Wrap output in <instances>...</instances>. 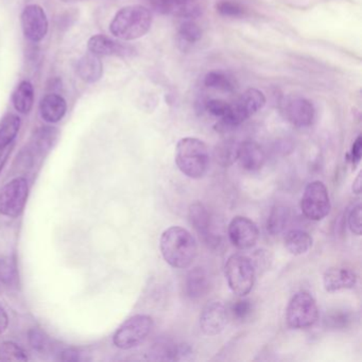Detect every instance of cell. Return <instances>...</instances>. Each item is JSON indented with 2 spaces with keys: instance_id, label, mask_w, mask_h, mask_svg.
<instances>
[{
  "instance_id": "6da1fadb",
  "label": "cell",
  "mask_w": 362,
  "mask_h": 362,
  "mask_svg": "<svg viewBox=\"0 0 362 362\" xmlns=\"http://www.w3.org/2000/svg\"><path fill=\"white\" fill-rule=\"evenodd\" d=\"M160 249L167 264L176 269L190 267L198 254L196 239L187 229L172 227L160 236Z\"/></svg>"
},
{
  "instance_id": "7a4b0ae2",
  "label": "cell",
  "mask_w": 362,
  "mask_h": 362,
  "mask_svg": "<svg viewBox=\"0 0 362 362\" xmlns=\"http://www.w3.org/2000/svg\"><path fill=\"white\" fill-rule=\"evenodd\" d=\"M176 164L188 178L198 180L207 174L211 164L209 147L203 140L185 137L179 140L176 148Z\"/></svg>"
},
{
  "instance_id": "3957f363",
  "label": "cell",
  "mask_w": 362,
  "mask_h": 362,
  "mask_svg": "<svg viewBox=\"0 0 362 362\" xmlns=\"http://www.w3.org/2000/svg\"><path fill=\"white\" fill-rule=\"evenodd\" d=\"M152 14L144 6H129L117 12L110 25L111 33L121 40H134L149 32Z\"/></svg>"
},
{
  "instance_id": "277c9868",
  "label": "cell",
  "mask_w": 362,
  "mask_h": 362,
  "mask_svg": "<svg viewBox=\"0 0 362 362\" xmlns=\"http://www.w3.org/2000/svg\"><path fill=\"white\" fill-rule=\"evenodd\" d=\"M264 105H266V97L262 91L256 89H247L233 105H231L229 113L221 118L217 128L220 131L234 129L255 115L264 107Z\"/></svg>"
},
{
  "instance_id": "5b68a950",
  "label": "cell",
  "mask_w": 362,
  "mask_h": 362,
  "mask_svg": "<svg viewBox=\"0 0 362 362\" xmlns=\"http://www.w3.org/2000/svg\"><path fill=\"white\" fill-rule=\"evenodd\" d=\"M225 278L229 289L239 296H246L253 289L256 269L254 262L247 256L234 254L229 256L225 267Z\"/></svg>"
},
{
  "instance_id": "8992f818",
  "label": "cell",
  "mask_w": 362,
  "mask_h": 362,
  "mask_svg": "<svg viewBox=\"0 0 362 362\" xmlns=\"http://www.w3.org/2000/svg\"><path fill=\"white\" fill-rule=\"evenodd\" d=\"M319 320L316 300L309 292H300L292 296L286 309L287 324L290 329H306Z\"/></svg>"
},
{
  "instance_id": "52a82bcc",
  "label": "cell",
  "mask_w": 362,
  "mask_h": 362,
  "mask_svg": "<svg viewBox=\"0 0 362 362\" xmlns=\"http://www.w3.org/2000/svg\"><path fill=\"white\" fill-rule=\"evenodd\" d=\"M153 320L146 315H136L123 323L114 335L113 341L120 349H131L142 345L153 329Z\"/></svg>"
},
{
  "instance_id": "ba28073f",
  "label": "cell",
  "mask_w": 362,
  "mask_h": 362,
  "mask_svg": "<svg viewBox=\"0 0 362 362\" xmlns=\"http://www.w3.org/2000/svg\"><path fill=\"white\" fill-rule=\"evenodd\" d=\"M329 189L321 181H313L305 187L301 209L309 220L321 221L331 211Z\"/></svg>"
},
{
  "instance_id": "9c48e42d",
  "label": "cell",
  "mask_w": 362,
  "mask_h": 362,
  "mask_svg": "<svg viewBox=\"0 0 362 362\" xmlns=\"http://www.w3.org/2000/svg\"><path fill=\"white\" fill-rule=\"evenodd\" d=\"M29 196V185L25 178H15L0 189V213L17 217L22 213Z\"/></svg>"
},
{
  "instance_id": "30bf717a",
  "label": "cell",
  "mask_w": 362,
  "mask_h": 362,
  "mask_svg": "<svg viewBox=\"0 0 362 362\" xmlns=\"http://www.w3.org/2000/svg\"><path fill=\"white\" fill-rule=\"evenodd\" d=\"M280 109L289 123L298 128H308L316 120L312 103L300 96H287L280 100Z\"/></svg>"
},
{
  "instance_id": "8fae6325",
  "label": "cell",
  "mask_w": 362,
  "mask_h": 362,
  "mask_svg": "<svg viewBox=\"0 0 362 362\" xmlns=\"http://www.w3.org/2000/svg\"><path fill=\"white\" fill-rule=\"evenodd\" d=\"M229 241L239 250H248L257 243L259 229L251 219L243 216H236L229 225Z\"/></svg>"
},
{
  "instance_id": "7c38bea8",
  "label": "cell",
  "mask_w": 362,
  "mask_h": 362,
  "mask_svg": "<svg viewBox=\"0 0 362 362\" xmlns=\"http://www.w3.org/2000/svg\"><path fill=\"white\" fill-rule=\"evenodd\" d=\"M229 308L220 301H211L203 307L200 315V327L203 333L209 337L225 331L229 321Z\"/></svg>"
},
{
  "instance_id": "4fadbf2b",
  "label": "cell",
  "mask_w": 362,
  "mask_h": 362,
  "mask_svg": "<svg viewBox=\"0 0 362 362\" xmlns=\"http://www.w3.org/2000/svg\"><path fill=\"white\" fill-rule=\"evenodd\" d=\"M22 27L30 42H40L50 27L44 9L38 5L27 6L22 13Z\"/></svg>"
},
{
  "instance_id": "5bb4252c",
  "label": "cell",
  "mask_w": 362,
  "mask_h": 362,
  "mask_svg": "<svg viewBox=\"0 0 362 362\" xmlns=\"http://www.w3.org/2000/svg\"><path fill=\"white\" fill-rule=\"evenodd\" d=\"M358 276L351 268L335 266L329 268L323 276V285L327 292H337L355 288Z\"/></svg>"
},
{
  "instance_id": "9a60e30c",
  "label": "cell",
  "mask_w": 362,
  "mask_h": 362,
  "mask_svg": "<svg viewBox=\"0 0 362 362\" xmlns=\"http://www.w3.org/2000/svg\"><path fill=\"white\" fill-rule=\"evenodd\" d=\"M189 223L209 245H217L219 239L211 231V219L203 203L195 202L188 209Z\"/></svg>"
},
{
  "instance_id": "2e32d148",
  "label": "cell",
  "mask_w": 362,
  "mask_h": 362,
  "mask_svg": "<svg viewBox=\"0 0 362 362\" xmlns=\"http://www.w3.org/2000/svg\"><path fill=\"white\" fill-rule=\"evenodd\" d=\"M87 47L89 52L97 56H128L134 52L131 46L121 44L103 34L91 36L87 43Z\"/></svg>"
},
{
  "instance_id": "e0dca14e",
  "label": "cell",
  "mask_w": 362,
  "mask_h": 362,
  "mask_svg": "<svg viewBox=\"0 0 362 362\" xmlns=\"http://www.w3.org/2000/svg\"><path fill=\"white\" fill-rule=\"evenodd\" d=\"M237 160L248 172H258L266 162V153L257 142L247 140L238 146Z\"/></svg>"
},
{
  "instance_id": "ac0fdd59",
  "label": "cell",
  "mask_w": 362,
  "mask_h": 362,
  "mask_svg": "<svg viewBox=\"0 0 362 362\" xmlns=\"http://www.w3.org/2000/svg\"><path fill=\"white\" fill-rule=\"evenodd\" d=\"M66 111V101L58 93H48L40 100V113L46 123H59L64 117Z\"/></svg>"
},
{
  "instance_id": "d6986e66",
  "label": "cell",
  "mask_w": 362,
  "mask_h": 362,
  "mask_svg": "<svg viewBox=\"0 0 362 362\" xmlns=\"http://www.w3.org/2000/svg\"><path fill=\"white\" fill-rule=\"evenodd\" d=\"M209 278L203 268L196 267L187 274L185 289L186 294L191 300H199L206 296L209 290Z\"/></svg>"
},
{
  "instance_id": "ffe728a7",
  "label": "cell",
  "mask_w": 362,
  "mask_h": 362,
  "mask_svg": "<svg viewBox=\"0 0 362 362\" xmlns=\"http://www.w3.org/2000/svg\"><path fill=\"white\" fill-rule=\"evenodd\" d=\"M77 73L87 83H95L100 80L103 74V65L99 56L93 52L85 54L79 60Z\"/></svg>"
},
{
  "instance_id": "44dd1931",
  "label": "cell",
  "mask_w": 362,
  "mask_h": 362,
  "mask_svg": "<svg viewBox=\"0 0 362 362\" xmlns=\"http://www.w3.org/2000/svg\"><path fill=\"white\" fill-rule=\"evenodd\" d=\"M285 247L292 255H303L312 247V237L303 229H292L285 236Z\"/></svg>"
},
{
  "instance_id": "7402d4cb",
  "label": "cell",
  "mask_w": 362,
  "mask_h": 362,
  "mask_svg": "<svg viewBox=\"0 0 362 362\" xmlns=\"http://www.w3.org/2000/svg\"><path fill=\"white\" fill-rule=\"evenodd\" d=\"M14 109L20 114H28L34 103L33 85L29 81H22L12 95Z\"/></svg>"
},
{
  "instance_id": "603a6c76",
  "label": "cell",
  "mask_w": 362,
  "mask_h": 362,
  "mask_svg": "<svg viewBox=\"0 0 362 362\" xmlns=\"http://www.w3.org/2000/svg\"><path fill=\"white\" fill-rule=\"evenodd\" d=\"M151 359L162 361H176L181 359V345L168 339H160L154 343L150 351Z\"/></svg>"
},
{
  "instance_id": "cb8c5ba5",
  "label": "cell",
  "mask_w": 362,
  "mask_h": 362,
  "mask_svg": "<svg viewBox=\"0 0 362 362\" xmlns=\"http://www.w3.org/2000/svg\"><path fill=\"white\" fill-rule=\"evenodd\" d=\"M20 118L15 114H8L0 121V150L12 144L20 131Z\"/></svg>"
},
{
  "instance_id": "d4e9b609",
  "label": "cell",
  "mask_w": 362,
  "mask_h": 362,
  "mask_svg": "<svg viewBox=\"0 0 362 362\" xmlns=\"http://www.w3.org/2000/svg\"><path fill=\"white\" fill-rule=\"evenodd\" d=\"M290 221V211L285 205H276L270 211L267 221V231L276 236L282 233Z\"/></svg>"
},
{
  "instance_id": "484cf974",
  "label": "cell",
  "mask_w": 362,
  "mask_h": 362,
  "mask_svg": "<svg viewBox=\"0 0 362 362\" xmlns=\"http://www.w3.org/2000/svg\"><path fill=\"white\" fill-rule=\"evenodd\" d=\"M179 42L182 45L183 50L196 44L202 38V29L194 20H186L179 29Z\"/></svg>"
},
{
  "instance_id": "4316f807",
  "label": "cell",
  "mask_w": 362,
  "mask_h": 362,
  "mask_svg": "<svg viewBox=\"0 0 362 362\" xmlns=\"http://www.w3.org/2000/svg\"><path fill=\"white\" fill-rule=\"evenodd\" d=\"M204 84L209 89L232 93L235 89L233 81L220 71H211L205 76Z\"/></svg>"
},
{
  "instance_id": "83f0119b",
  "label": "cell",
  "mask_w": 362,
  "mask_h": 362,
  "mask_svg": "<svg viewBox=\"0 0 362 362\" xmlns=\"http://www.w3.org/2000/svg\"><path fill=\"white\" fill-rule=\"evenodd\" d=\"M238 146L239 144L227 142L221 144L216 150V160L223 167H229L237 160Z\"/></svg>"
},
{
  "instance_id": "f1b7e54d",
  "label": "cell",
  "mask_w": 362,
  "mask_h": 362,
  "mask_svg": "<svg viewBox=\"0 0 362 362\" xmlns=\"http://www.w3.org/2000/svg\"><path fill=\"white\" fill-rule=\"evenodd\" d=\"M0 360L3 361H27L28 356L20 345L7 341L0 345Z\"/></svg>"
},
{
  "instance_id": "f546056e",
  "label": "cell",
  "mask_w": 362,
  "mask_h": 362,
  "mask_svg": "<svg viewBox=\"0 0 362 362\" xmlns=\"http://www.w3.org/2000/svg\"><path fill=\"white\" fill-rule=\"evenodd\" d=\"M229 317H233L236 321L243 322L247 320L252 312H253V304L251 301L248 299L238 300L232 305L231 309H229Z\"/></svg>"
},
{
  "instance_id": "4dcf8cb0",
  "label": "cell",
  "mask_w": 362,
  "mask_h": 362,
  "mask_svg": "<svg viewBox=\"0 0 362 362\" xmlns=\"http://www.w3.org/2000/svg\"><path fill=\"white\" fill-rule=\"evenodd\" d=\"M0 282L13 286L17 282V272L15 266L10 259H0Z\"/></svg>"
},
{
  "instance_id": "1f68e13d",
  "label": "cell",
  "mask_w": 362,
  "mask_h": 362,
  "mask_svg": "<svg viewBox=\"0 0 362 362\" xmlns=\"http://www.w3.org/2000/svg\"><path fill=\"white\" fill-rule=\"evenodd\" d=\"M29 341L30 345L36 352L46 353L50 349V339L40 329H34L29 331Z\"/></svg>"
},
{
  "instance_id": "d6a6232c",
  "label": "cell",
  "mask_w": 362,
  "mask_h": 362,
  "mask_svg": "<svg viewBox=\"0 0 362 362\" xmlns=\"http://www.w3.org/2000/svg\"><path fill=\"white\" fill-rule=\"evenodd\" d=\"M216 9L218 13L227 16V17H240L245 13V9L241 6L238 5L237 3H233V1H227V0L217 3Z\"/></svg>"
},
{
  "instance_id": "836d02e7",
  "label": "cell",
  "mask_w": 362,
  "mask_h": 362,
  "mask_svg": "<svg viewBox=\"0 0 362 362\" xmlns=\"http://www.w3.org/2000/svg\"><path fill=\"white\" fill-rule=\"evenodd\" d=\"M205 107H206V111L211 115L219 117L221 119V118L225 117L229 113L231 103L221 100V99H211V100L207 101Z\"/></svg>"
},
{
  "instance_id": "e575fe53",
  "label": "cell",
  "mask_w": 362,
  "mask_h": 362,
  "mask_svg": "<svg viewBox=\"0 0 362 362\" xmlns=\"http://www.w3.org/2000/svg\"><path fill=\"white\" fill-rule=\"evenodd\" d=\"M347 225L354 235H361V205L357 204L349 211L347 217Z\"/></svg>"
},
{
  "instance_id": "d590c367",
  "label": "cell",
  "mask_w": 362,
  "mask_h": 362,
  "mask_svg": "<svg viewBox=\"0 0 362 362\" xmlns=\"http://www.w3.org/2000/svg\"><path fill=\"white\" fill-rule=\"evenodd\" d=\"M362 153V138L361 136H358L354 142L353 147H352L351 151V160L353 163L354 166H357L359 164L360 160H361Z\"/></svg>"
},
{
  "instance_id": "8d00e7d4",
  "label": "cell",
  "mask_w": 362,
  "mask_h": 362,
  "mask_svg": "<svg viewBox=\"0 0 362 362\" xmlns=\"http://www.w3.org/2000/svg\"><path fill=\"white\" fill-rule=\"evenodd\" d=\"M61 359L63 361H79L81 360L80 353L75 349H67L63 352Z\"/></svg>"
},
{
  "instance_id": "74e56055",
  "label": "cell",
  "mask_w": 362,
  "mask_h": 362,
  "mask_svg": "<svg viewBox=\"0 0 362 362\" xmlns=\"http://www.w3.org/2000/svg\"><path fill=\"white\" fill-rule=\"evenodd\" d=\"M8 325H9V318H8L7 312L5 309L0 307V335L7 331Z\"/></svg>"
},
{
  "instance_id": "f35d334b",
  "label": "cell",
  "mask_w": 362,
  "mask_h": 362,
  "mask_svg": "<svg viewBox=\"0 0 362 362\" xmlns=\"http://www.w3.org/2000/svg\"><path fill=\"white\" fill-rule=\"evenodd\" d=\"M11 148L6 147L5 149L1 150L0 152V172H3V167H5L6 163H7L8 158H9L10 154H11Z\"/></svg>"
},
{
  "instance_id": "ab89813d",
  "label": "cell",
  "mask_w": 362,
  "mask_h": 362,
  "mask_svg": "<svg viewBox=\"0 0 362 362\" xmlns=\"http://www.w3.org/2000/svg\"><path fill=\"white\" fill-rule=\"evenodd\" d=\"M354 194L359 195L361 193V174H358L356 180L353 183Z\"/></svg>"
}]
</instances>
